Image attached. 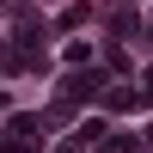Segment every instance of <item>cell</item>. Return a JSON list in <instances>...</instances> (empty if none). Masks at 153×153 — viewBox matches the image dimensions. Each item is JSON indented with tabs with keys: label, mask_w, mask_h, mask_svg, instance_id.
<instances>
[{
	"label": "cell",
	"mask_w": 153,
	"mask_h": 153,
	"mask_svg": "<svg viewBox=\"0 0 153 153\" xmlns=\"http://www.w3.org/2000/svg\"><path fill=\"white\" fill-rule=\"evenodd\" d=\"M37 141H43L37 117H12L6 123V153H37Z\"/></svg>",
	"instance_id": "obj_1"
},
{
	"label": "cell",
	"mask_w": 153,
	"mask_h": 153,
	"mask_svg": "<svg viewBox=\"0 0 153 153\" xmlns=\"http://www.w3.org/2000/svg\"><path fill=\"white\" fill-rule=\"evenodd\" d=\"M98 86H104V80H98L92 68H86V74H74V80H68V104H80V98H98Z\"/></svg>",
	"instance_id": "obj_2"
},
{
	"label": "cell",
	"mask_w": 153,
	"mask_h": 153,
	"mask_svg": "<svg viewBox=\"0 0 153 153\" xmlns=\"http://www.w3.org/2000/svg\"><path fill=\"white\" fill-rule=\"evenodd\" d=\"M98 153H135V147H129V141H104Z\"/></svg>",
	"instance_id": "obj_3"
},
{
	"label": "cell",
	"mask_w": 153,
	"mask_h": 153,
	"mask_svg": "<svg viewBox=\"0 0 153 153\" xmlns=\"http://www.w3.org/2000/svg\"><path fill=\"white\" fill-rule=\"evenodd\" d=\"M0 117H6V92H0Z\"/></svg>",
	"instance_id": "obj_4"
}]
</instances>
